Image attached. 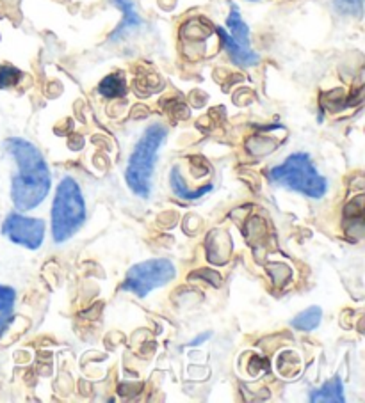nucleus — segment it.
Returning a JSON list of instances; mask_svg holds the SVG:
<instances>
[{"mask_svg": "<svg viewBox=\"0 0 365 403\" xmlns=\"http://www.w3.org/2000/svg\"><path fill=\"white\" fill-rule=\"evenodd\" d=\"M8 153L18 164V174L11 184V196L16 210L27 212L45 201L50 191V172L40 150L25 139H8L4 143Z\"/></svg>", "mask_w": 365, "mask_h": 403, "instance_id": "obj_1", "label": "nucleus"}, {"mask_svg": "<svg viewBox=\"0 0 365 403\" xmlns=\"http://www.w3.org/2000/svg\"><path fill=\"white\" fill-rule=\"evenodd\" d=\"M86 220V205L81 187L71 178L59 184L52 206V233L57 243L66 242L81 229Z\"/></svg>", "mask_w": 365, "mask_h": 403, "instance_id": "obj_2", "label": "nucleus"}, {"mask_svg": "<svg viewBox=\"0 0 365 403\" xmlns=\"http://www.w3.org/2000/svg\"><path fill=\"white\" fill-rule=\"evenodd\" d=\"M164 139H166V128L163 125H151L150 128L144 130L143 137L134 148L127 167V184L130 191L139 198H148L150 194L155 158Z\"/></svg>", "mask_w": 365, "mask_h": 403, "instance_id": "obj_3", "label": "nucleus"}, {"mask_svg": "<svg viewBox=\"0 0 365 403\" xmlns=\"http://www.w3.org/2000/svg\"><path fill=\"white\" fill-rule=\"evenodd\" d=\"M270 180L314 199L323 198L328 188L326 180L319 174L312 158L306 153L291 155L284 164L271 169Z\"/></svg>", "mask_w": 365, "mask_h": 403, "instance_id": "obj_4", "label": "nucleus"}, {"mask_svg": "<svg viewBox=\"0 0 365 403\" xmlns=\"http://www.w3.org/2000/svg\"><path fill=\"white\" fill-rule=\"evenodd\" d=\"M175 274H177V270L170 260H163V258L148 260L139 265H134L127 272L122 288L125 291H132L137 297H146L151 290L173 281Z\"/></svg>", "mask_w": 365, "mask_h": 403, "instance_id": "obj_5", "label": "nucleus"}, {"mask_svg": "<svg viewBox=\"0 0 365 403\" xmlns=\"http://www.w3.org/2000/svg\"><path fill=\"white\" fill-rule=\"evenodd\" d=\"M2 233L8 236L11 242L27 249H40L45 239V222L41 219H30L20 213H11L6 217L2 224Z\"/></svg>", "mask_w": 365, "mask_h": 403, "instance_id": "obj_6", "label": "nucleus"}, {"mask_svg": "<svg viewBox=\"0 0 365 403\" xmlns=\"http://www.w3.org/2000/svg\"><path fill=\"white\" fill-rule=\"evenodd\" d=\"M218 34L223 41V47L226 48V52H228V55L232 57L233 63L239 64V66L243 68H250L258 64V55L255 54V52H251L250 48H243L241 44H237L236 41L228 36V32H226L225 29L219 27Z\"/></svg>", "mask_w": 365, "mask_h": 403, "instance_id": "obj_7", "label": "nucleus"}, {"mask_svg": "<svg viewBox=\"0 0 365 403\" xmlns=\"http://www.w3.org/2000/svg\"><path fill=\"white\" fill-rule=\"evenodd\" d=\"M226 25L230 29L228 36L237 44H241L243 48H250V29H248V25L241 18L239 9H237L236 4H230V15L228 20H226Z\"/></svg>", "mask_w": 365, "mask_h": 403, "instance_id": "obj_8", "label": "nucleus"}, {"mask_svg": "<svg viewBox=\"0 0 365 403\" xmlns=\"http://www.w3.org/2000/svg\"><path fill=\"white\" fill-rule=\"evenodd\" d=\"M310 402L312 403H321V402H330V403H342L344 402V387L342 382L339 377H333L332 380L326 382L319 391L312 392L310 396Z\"/></svg>", "mask_w": 365, "mask_h": 403, "instance_id": "obj_9", "label": "nucleus"}, {"mask_svg": "<svg viewBox=\"0 0 365 403\" xmlns=\"http://www.w3.org/2000/svg\"><path fill=\"white\" fill-rule=\"evenodd\" d=\"M100 95L105 96V98H120V96H125L127 85H125V77L122 73H112L109 77L103 78L98 85Z\"/></svg>", "mask_w": 365, "mask_h": 403, "instance_id": "obj_10", "label": "nucleus"}, {"mask_svg": "<svg viewBox=\"0 0 365 403\" xmlns=\"http://www.w3.org/2000/svg\"><path fill=\"white\" fill-rule=\"evenodd\" d=\"M112 4L115 6H118L120 9H122V13H123V22H122V25L118 27V30H116L115 34H112V37H118V36H122L125 30H129V29H134V27H137L139 25V16H137V13H136V9H134V4L130 2V0H112Z\"/></svg>", "mask_w": 365, "mask_h": 403, "instance_id": "obj_11", "label": "nucleus"}, {"mask_svg": "<svg viewBox=\"0 0 365 403\" xmlns=\"http://www.w3.org/2000/svg\"><path fill=\"white\" fill-rule=\"evenodd\" d=\"M15 299H16V294L13 288L0 284V334H2V330H4L6 322L11 320Z\"/></svg>", "mask_w": 365, "mask_h": 403, "instance_id": "obj_12", "label": "nucleus"}, {"mask_svg": "<svg viewBox=\"0 0 365 403\" xmlns=\"http://www.w3.org/2000/svg\"><path fill=\"white\" fill-rule=\"evenodd\" d=\"M321 318L323 311L318 306H314V308H308L303 313H299V315L292 320V327H296V329L299 330H312L321 323Z\"/></svg>", "mask_w": 365, "mask_h": 403, "instance_id": "obj_13", "label": "nucleus"}, {"mask_svg": "<svg viewBox=\"0 0 365 403\" xmlns=\"http://www.w3.org/2000/svg\"><path fill=\"white\" fill-rule=\"evenodd\" d=\"M171 187H173V192L178 196V198L182 199H198L202 198V194H198V192H191L187 188V185H185L184 178H182V172L178 167H173V171H171Z\"/></svg>", "mask_w": 365, "mask_h": 403, "instance_id": "obj_14", "label": "nucleus"}, {"mask_svg": "<svg viewBox=\"0 0 365 403\" xmlns=\"http://www.w3.org/2000/svg\"><path fill=\"white\" fill-rule=\"evenodd\" d=\"M337 11L346 16H360L364 9V0H333Z\"/></svg>", "mask_w": 365, "mask_h": 403, "instance_id": "obj_15", "label": "nucleus"}, {"mask_svg": "<svg viewBox=\"0 0 365 403\" xmlns=\"http://www.w3.org/2000/svg\"><path fill=\"white\" fill-rule=\"evenodd\" d=\"M22 78V71L16 70L13 66H0V88H11V85L18 84Z\"/></svg>", "mask_w": 365, "mask_h": 403, "instance_id": "obj_16", "label": "nucleus"}]
</instances>
